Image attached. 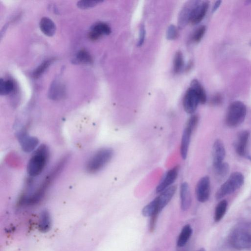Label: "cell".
Listing matches in <instances>:
<instances>
[{"instance_id": "obj_18", "label": "cell", "mask_w": 251, "mask_h": 251, "mask_svg": "<svg viewBox=\"0 0 251 251\" xmlns=\"http://www.w3.org/2000/svg\"><path fill=\"white\" fill-rule=\"evenodd\" d=\"M181 207L184 211L189 209L191 204V195L188 184H182L180 188Z\"/></svg>"}, {"instance_id": "obj_36", "label": "cell", "mask_w": 251, "mask_h": 251, "mask_svg": "<svg viewBox=\"0 0 251 251\" xmlns=\"http://www.w3.org/2000/svg\"><path fill=\"white\" fill-rule=\"evenodd\" d=\"M206 251L205 249H204V248H201V249H200V250H199L198 251Z\"/></svg>"}, {"instance_id": "obj_9", "label": "cell", "mask_w": 251, "mask_h": 251, "mask_svg": "<svg viewBox=\"0 0 251 251\" xmlns=\"http://www.w3.org/2000/svg\"><path fill=\"white\" fill-rule=\"evenodd\" d=\"M183 107L185 112L192 115L196 111L200 102L199 98L196 92L191 88L186 91L183 99Z\"/></svg>"}, {"instance_id": "obj_32", "label": "cell", "mask_w": 251, "mask_h": 251, "mask_svg": "<svg viewBox=\"0 0 251 251\" xmlns=\"http://www.w3.org/2000/svg\"><path fill=\"white\" fill-rule=\"evenodd\" d=\"M179 36V33L177 28L174 25H170L167 31V39L169 40H173L177 39Z\"/></svg>"}, {"instance_id": "obj_35", "label": "cell", "mask_w": 251, "mask_h": 251, "mask_svg": "<svg viewBox=\"0 0 251 251\" xmlns=\"http://www.w3.org/2000/svg\"><path fill=\"white\" fill-rule=\"evenodd\" d=\"M221 3V1H218L216 3V4H215V6L214 7V8H213V12H216L218 9L219 7L220 6Z\"/></svg>"}, {"instance_id": "obj_12", "label": "cell", "mask_w": 251, "mask_h": 251, "mask_svg": "<svg viewBox=\"0 0 251 251\" xmlns=\"http://www.w3.org/2000/svg\"><path fill=\"white\" fill-rule=\"evenodd\" d=\"M179 172V166H176L168 170L157 186L156 192L161 193L163 191L172 186L177 179Z\"/></svg>"}, {"instance_id": "obj_29", "label": "cell", "mask_w": 251, "mask_h": 251, "mask_svg": "<svg viewBox=\"0 0 251 251\" xmlns=\"http://www.w3.org/2000/svg\"><path fill=\"white\" fill-rule=\"evenodd\" d=\"M51 225V219L47 212H43L40 216L39 228L42 231H46Z\"/></svg>"}, {"instance_id": "obj_26", "label": "cell", "mask_w": 251, "mask_h": 251, "mask_svg": "<svg viewBox=\"0 0 251 251\" xmlns=\"http://www.w3.org/2000/svg\"><path fill=\"white\" fill-rule=\"evenodd\" d=\"M228 203L225 200H222L217 205L215 213L214 219L216 222L220 221L224 217L227 209Z\"/></svg>"}, {"instance_id": "obj_33", "label": "cell", "mask_w": 251, "mask_h": 251, "mask_svg": "<svg viewBox=\"0 0 251 251\" xmlns=\"http://www.w3.org/2000/svg\"><path fill=\"white\" fill-rule=\"evenodd\" d=\"M206 30L205 26H200L194 33L193 35V40L196 43L199 42L204 36Z\"/></svg>"}, {"instance_id": "obj_11", "label": "cell", "mask_w": 251, "mask_h": 251, "mask_svg": "<svg viewBox=\"0 0 251 251\" xmlns=\"http://www.w3.org/2000/svg\"><path fill=\"white\" fill-rule=\"evenodd\" d=\"M18 138L22 150L26 153L33 151L39 143V140L36 137L28 135L24 130L19 133Z\"/></svg>"}, {"instance_id": "obj_5", "label": "cell", "mask_w": 251, "mask_h": 251, "mask_svg": "<svg viewBox=\"0 0 251 251\" xmlns=\"http://www.w3.org/2000/svg\"><path fill=\"white\" fill-rule=\"evenodd\" d=\"M247 114L245 104L241 101H235L229 106L226 117V123L229 127H236L244 121Z\"/></svg>"}, {"instance_id": "obj_3", "label": "cell", "mask_w": 251, "mask_h": 251, "mask_svg": "<svg viewBox=\"0 0 251 251\" xmlns=\"http://www.w3.org/2000/svg\"><path fill=\"white\" fill-rule=\"evenodd\" d=\"M114 150L110 148L100 149L90 159L86 166V171L95 174L103 169L112 160Z\"/></svg>"}, {"instance_id": "obj_10", "label": "cell", "mask_w": 251, "mask_h": 251, "mask_svg": "<svg viewBox=\"0 0 251 251\" xmlns=\"http://www.w3.org/2000/svg\"><path fill=\"white\" fill-rule=\"evenodd\" d=\"M209 6L208 2L197 1L192 10L189 23L194 25L201 22L207 14Z\"/></svg>"}, {"instance_id": "obj_7", "label": "cell", "mask_w": 251, "mask_h": 251, "mask_svg": "<svg viewBox=\"0 0 251 251\" xmlns=\"http://www.w3.org/2000/svg\"><path fill=\"white\" fill-rule=\"evenodd\" d=\"M199 122L197 115H192L187 120L182 136L180 152L182 158L185 160L187 158L191 137L193 131Z\"/></svg>"}, {"instance_id": "obj_21", "label": "cell", "mask_w": 251, "mask_h": 251, "mask_svg": "<svg viewBox=\"0 0 251 251\" xmlns=\"http://www.w3.org/2000/svg\"><path fill=\"white\" fill-rule=\"evenodd\" d=\"M160 213L157 197L145 206L142 211V215L145 217L158 216Z\"/></svg>"}, {"instance_id": "obj_16", "label": "cell", "mask_w": 251, "mask_h": 251, "mask_svg": "<svg viewBox=\"0 0 251 251\" xmlns=\"http://www.w3.org/2000/svg\"><path fill=\"white\" fill-rule=\"evenodd\" d=\"M48 95L50 99L55 101L63 99L66 95L65 86L61 82L55 81L50 87Z\"/></svg>"}, {"instance_id": "obj_34", "label": "cell", "mask_w": 251, "mask_h": 251, "mask_svg": "<svg viewBox=\"0 0 251 251\" xmlns=\"http://www.w3.org/2000/svg\"><path fill=\"white\" fill-rule=\"evenodd\" d=\"M146 34V31L143 25L141 26L140 29L139 38L138 42V46H141L144 43Z\"/></svg>"}, {"instance_id": "obj_6", "label": "cell", "mask_w": 251, "mask_h": 251, "mask_svg": "<svg viewBox=\"0 0 251 251\" xmlns=\"http://www.w3.org/2000/svg\"><path fill=\"white\" fill-rule=\"evenodd\" d=\"M244 182V177L241 173H233L218 190L216 196L217 199L221 200L233 193L242 186Z\"/></svg>"}, {"instance_id": "obj_27", "label": "cell", "mask_w": 251, "mask_h": 251, "mask_svg": "<svg viewBox=\"0 0 251 251\" xmlns=\"http://www.w3.org/2000/svg\"><path fill=\"white\" fill-rule=\"evenodd\" d=\"M214 170L217 179L219 181H222L229 174L230 167L228 164L224 162L218 167L214 168Z\"/></svg>"}, {"instance_id": "obj_28", "label": "cell", "mask_w": 251, "mask_h": 251, "mask_svg": "<svg viewBox=\"0 0 251 251\" xmlns=\"http://www.w3.org/2000/svg\"><path fill=\"white\" fill-rule=\"evenodd\" d=\"M184 66V57L182 53L178 51L174 57L173 62V70L175 73H179L182 70Z\"/></svg>"}, {"instance_id": "obj_20", "label": "cell", "mask_w": 251, "mask_h": 251, "mask_svg": "<svg viewBox=\"0 0 251 251\" xmlns=\"http://www.w3.org/2000/svg\"><path fill=\"white\" fill-rule=\"evenodd\" d=\"M39 26L42 32L46 36H53L56 31V26L54 22L49 18L43 17L40 22Z\"/></svg>"}, {"instance_id": "obj_13", "label": "cell", "mask_w": 251, "mask_h": 251, "mask_svg": "<svg viewBox=\"0 0 251 251\" xmlns=\"http://www.w3.org/2000/svg\"><path fill=\"white\" fill-rule=\"evenodd\" d=\"M212 155L214 168L224 163L226 156V150L223 142L220 139H218L215 142Z\"/></svg>"}, {"instance_id": "obj_2", "label": "cell", "mask_w": 251, "mask_h": 251, "mask_svg": "<svg viewBox=\"0 0 251 251\" xmlns=\"http://www.w3.org/2000/svg\"><path fill=\"white\" fill-rule=\"evenodd\" d=\"M229 241L231 245L237 250H244L251 247V223H240L231 232Z\"/></svg>"}, {"instance_id": "obj_23", "label": "cell", "mask_w": 251, "mask_h": 251, "mask_svg": "<svg viewBox=\"0 0 251 251\" xmlns=\"http://www.w3.org/2000/svg\"><path fill=\"white\" fill-rule=\"evenodd\" d=\"M73 63L78 65H89L93 63V59L86 50L83 49L76 54Z\"/></svg>"}, {"instance_id": "obj_24", "label": "cell", "mask_w": 251, "mask_h": 251, "mask_svg": "<svg viewBox=\"0 0 251 251\" xmlns=\"http://www.w3.org/2000/svg\"><path fill=\"white\" fill-rule=\"evenodd\" d=\"M190 88L193 89L197 94L201 104H204L207 101L206 92L199 82L197 80H193L190 84Z\"/></svg>"}, {"instance_id": "obj_15", "label": "cell", "mask_w": 251, "mask_h": 251, "mask_svg": "<svg viewBox=\"0 0 251 251\" xmlns=\"http://www.w3.org/2000/svg\"><path fill=\"white\" fill-rule=\"evenodd\" d=\"M250 133L247 131L240 132L235 143V149L237 154L241 157L247 156V147L249 139Z\"/></svg>"}, {"instance_id": "obj_17", "label": "cell", "mask_w": 251, "mask_h": 251, "mask_svg": "<svg viewBox=\"0 0 251 251\" xmlns=\"http://www.w3.org/2000/svg\"><path fill=\"white\" fill-rule=\"evenodd\" d=\"M176 191L177 186L176 185H172L160 193L159 196L157 197L158 200L160 212H161L170 202Z\"/></svg>"}, {"instance_id": "obj_19", "label": "cell", "mask_w": 251, "mask_h": 251, "mask_svg": "<svg viewBox=\"0 0 251 251\" xmlns=\"http://www.w3.org/2000/svg\"><path fill=\"white\" fill-rule=\"evenodd\" d=\"M197 1L188 2L182 9L178 19V24L180 28L184 27L189 23L192 10Z\"/></svg>"}, {"instance_id": "obj_4", "label": "cell", "mask_w": 251, "mask_h": 251, "mask_svg": "<svg viewBox=\"0 0 251 251\" xmlns=\"http://www.w3.org/2000/svg\"><path fill=\"white\" fill-rule=\"evenodd\" d=\"M48 147L44 144L40 145L30 160L27 172L32 177H36L44 170L49 158Z\"/></svg>"}, {"instance_id": "obj_14", "label": "cell", "mask_w": 251, "mask_h": 251, "mask_svg": "<svg viewBox=\"0 0 251 251\" xmlns=\"http://www.w3.org/2000/svg\"><path fill=\"white\" fill-rule=\"evenodd\" d=\"M112 30L111 27L105 23H98L94 25L88 33L89 38L93 41L99 39L103 35H109Z\"/></svg>"}, {"instance_id": "obj_22", "label": "cell", "mask_w": 251, "mask_h": 251, "mask_svg": "<svg viewBox=\"0 0 251 251\" xmlns=\"http://www.w3.org/2000/svg\"><path fill=\"white\" fill-rule=\"evenodd\" d=\"M193 230L191 226L189 224L185 225L182 229L178 237L177 245L179 247L184 246L192 234Z\"/></svg>"}, {"instance_id": "obj_1", "label": "cell", "mask_w": 251, "mask_h": 251, "mask_svg": "<svg viewBox=\"0 0 251 251\" xmlns=\"http://www.w3.org/2000/svg\"><path fill=\"white\" fill-rule=\"evenodd\" d=\"M67 158L63 160L60 162L56 167L52 170V172L46 177L38 189L33 194L28 197H23L20 200V204L26 206H33L38 204L44 198L47 189L50 184L53 181L54 179L61 171L63 167H64Z\"/></svg>"}, {"instance_id": "obj_25", "label": "cell", "mask_w": 251, "mask_h": 251, "mask_svg": "<svg viewBox=\"0 0 251 251\" xmlns=\"http://www.w3.org/2000/svg\"><path fill=\"white\" fill-rule=\"evenodd\" d=\"M16 84L12 80H0V94L1 95H9L15 91Z\"/></svg>"}, {"instance_id": "obj_8", "label": "cell", "mask_w": 251, "mask_h": 251, "mask_svg": "<svg viewBox=\"0 0 251 251\" xmlns=\"http://www.w3.org/2000/svg\"><path fill=\"white\" fill-rule=\"evenodd\" d=\"M211 193V181L209 176L201 178L196 187L197 200L201 203H205L209 200Z\"/></svg>"}, {"instance_id": "obj_31", "label": "cell", "mask_w": 251, "mask_h": 251, "mask_svg": "<svg viewBox=\"0 0 251 251\" xmlns=\"http://www.w3.org/2000/svg\"><path fill=\"white\" fill-rule=\"evenodd\" d=\"M103 2L102 1H80L77 3V6L79 8L85 10L95 7L99 3Z\"/></svg>"}, {"instance_id": "obj_30", "label": "cell", "mask_w": 251, "mask_h": 251, "mask_svg": "<svg viewBox=\"0 0 251 251\" xmlns=\"http://www.w3.org/2000/svg\"><path fill=\"white\" fill-rule=\"evenodd\" d=\"M54 61V59H51L42 63L33 72V77L35 79H37L40 77Z\"/></svg>"}]
</instances>
